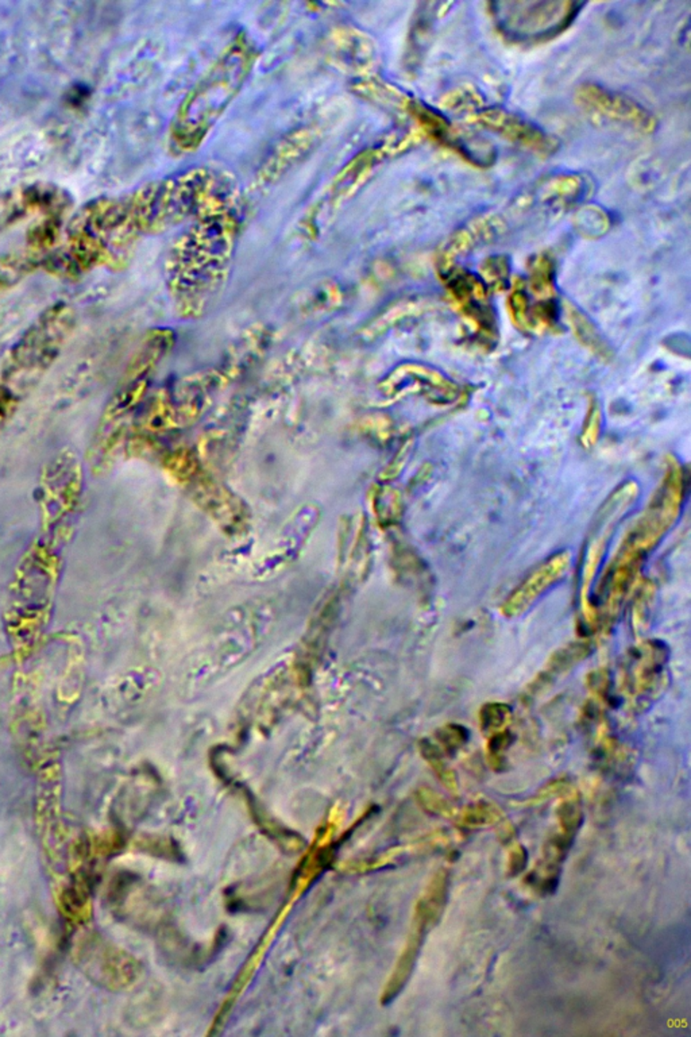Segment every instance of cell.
I'll return each mask as SVG.
<instances>
[{
    "instance_id": "52a82bcc",
    "label": "cell",
    "mask_w": 691,
    "mask_h": 1037,
    "mask_svg": "<svg viewBox=\"0 0 691 1037\" xmlns=\"http://www.w3.org/2000/svg\"><path fill=\"white\" fill-rule=\"evenodd\" d=\"M44 259V254L28 248L0 257V296L13 291L18 284L42 268Z\"/></svg>"
},
{
    "instance_id": "3957f363",
    "label": "cell",
    "mask_w": 691,
    "mask_h": 1037,
    "mask_svg": "<svg viewBox=\"0 0 691 1037\" xmlns=\"http://www.w3.org/2000/svg\"><path fill=\"white\" fill-rule=\"evenodd\" d=\"M71 199L47 183L25 184L0 194V234L31 215H64Z\"/></svg>"
},
{
    "instance_id": "8fae6325",
    "label": "cell",
    "mask_w": 691,
    "mask_h": 1037,
    "mask_svg": "<svg viewBox=\"0 0 691 1037\" xmlns=\"http://www.w3.org/2000/svg\"><path fill=\"white\" fill-rule=\"evenodd\" d=\"M590 653V646L588 643H574L569 647L562 648L559 653L555 654L550 661V666L543 672L542 677L551 678L558 677L561 672H569V669L574 667L578 662L582 661L583 658Z\"/></svg>"
},
{
    "instance_id": "30bf717a",
    "label": "cell",
    "mask_w": 691,
    "mask_h": 1037,
    "mask_svg": "<svg viewBox=\"0 0 691 1037\" xmlns=\"http://www.w3.org/2000/svg\"><path fill=\"white\" fill-rule=\"evenodd\" d=\"M559 830L566 835H577L583 822L582 805H581L580 793L570 790L556 809Z\"/></svg>"
},
{
    "instance_id": "5b68a950",
    "label": "cell",
    "mask_w": 691,
    "mask_h": 1037,
    "mask_svg": "<svg viewBox=\"0 0 691 1037\" xmlns=\"http://www.w3.org/2000/svg\"><path fill=\"white\" fill-rule=\"evenodd\" d=\"M569 567L570 554L566 551L555 554L540 564L516 586L511 596L506 597L501 607L503 615L505 618H516L526 612L539 597L566 575Z\"/></svg>"
},
{
    "instance_id": "277c9868",
    "label": "cell",
    "mask_w": 691,
    "mask_h": 1037,
    "mask_svg": "<svg viewBox=\"0 0 691 1037\" xmlns=\"http://www.w3.org/2000/svg\"><path fill=\"white\" fill-rule=\"evenodd\" d=\"M666 648L659 643H645L634 650L624 670L625 690H628L629 698L634 699V703L648 701L660 690L666 674Z\"/></svg>"
},
{
    "instance_id": "7c38bea8",
    "label": "cell",
    "mask_w": 691,
    "mask_h": 1037,
    "mask_svg": "<svg viewBox=\"0 0 691 1037\" xmlns=\"http://www.w3.org/2000/svg\"><path fill=\"white\" fill-rule=\"evenodd\" d=\"M512 719V709L503 703H489L482 707L479 712V725L482 733L487 735L506 730Z\"/></svg>"
},
{
    "instance_id": "4fadbf2b",
    "label": "cell",
    "mask_w": 691,
    "mask_h": 1037,
    "mask_svg": "<svg viewBox=\"0 0 691 1037\" xmlns=\"http://www.w3.org/2000/svg\"><path fill=\"white\" fill-rule=\"evenodd\" d=\"M417 803L422 806L423 811L427 812L428 814L438 817H454L457 814L455 806L450 803L449 800L443 797L441 793L430 789V787H423L417 790L416 793Z\"/></svg>"
},
{
    "instance_id": "7a4b0ae2",
    "label": "cell",
    "mask_w": 691,
    "mask_h": 1037,
    "mask_svg": "<svg viewBox=\"0 0 691 1037\" xmlns=\"http://www.w3.org/2000/svg\"><path fill=\"white\" fill-rule=\"evenodd\" d=\"M254 49L245 39L237 40L210 74L189 93L178 112L171 138L181 149H194L205 138L248 77Z\"/></svg>"
},
{
    "instance_id": "8992f818",
    "label": "cell",
    "mask_w": 691,
    "mask_h": 1037,
    "mask_svg": "<svg viewBox=\"0 0 691 1037\" xmlns=\"http://www.w3.org/2000/svg\"><path fill=\"white\" fill-rule=\"evenodd\" d=\"M439 921L431 915L430 910L417 900L415 905L414 918H412L411 931H409L408 939H407L406 945H404L403 953L396 963L395 970L385 986L384 993H382L381 1002L384 1005L390 1004L398 994L403 991L414 972L415 966H416L417 958H419L420 950H422L423 943H424L425 936L431 928L438 924Z\"/></svg>"
},
{
    "instance_id": "e0dca14e",
    "label": "cell",
    "mask_w": 691,
    "mask_h": 1037,
    "mask_svg": "<svg viewBox=\"0 0 691 1037\" xmlns=\"http://www.w3.org/2000/svg\"><path fill=\"white\" fill-rule=\"evenodd\" d=\"M529 865V851L523 844L516 843L509 848L508 852V873L509 877H517L520 875Z\"/></svg>"
},
{
    "instance_id": "9c48e42d",
    "label": "cell",
    "mask_w": 691,
    "mask_h": 1037,
    "mask_svg": "<svg viewBox=\"0 0 691 1037\" xmlns=\"http://www.w3.org/2000/svg\"><path fill=\"white\" fill-rule=\"evenodd\" d=\"M501 809L490 801H477L466 806L459 813V822L463 827L481 828L497 824L503 820Z\"/></svg>"
},
{
    "instance_id": "2e32d148",
    "label": "cell",
    "mask_w": 691,
    "mask_h": 1037,
    "mask_svg": "<svg viewBox=\"0 0 691 1037\" xmlns=\"http://www.w3.org/2000/svg\"><path fill=\"white\" fill-rule=\"evenodd\" d=\"M22 400L17 398L14 393L10 392L7 388L0 384V436L6 430L7 425L12 422L15 412L20 409Z\"/></svg>"
},
{
    "instance_id": "5bb4252c",
    "label": "cell",
    "mask_w": 691,
    "mask_h": 1037,
    "mask_svg": "<svg viewBox=\"0 0 691 1037\" xmlns=\"http://www.w3.org/2000/svg\"><path fill=\"white\" fill-rule=\"evenodd\" d=\"M436 739H438L439 746L442 747V751L447 755H455L460 749L466 746L468 741V731L459 725H446L439 728L436 733Z\"/></svg>"
},
{
    "instance_id": "9a60e30c",
    "label": "cell",
    "mask_w": 691,
    "mask_h": 1037,
    "mask_svg": "<svg viewBox=\"0 0 691 1037\" xmlns=\"http://www.w3.org/2000/svg\"><path fill=\"white\" fill-rule=\"evenodd\" d=\"M513 743V736L508 730L493 734L487 741V760L493 770L500 771L505 768L506 750Z\"/></svg>"
},
{
    "instance_id": "6da1fadb",
    "label": "cell",
    "mask_w": 691,
    "mask_h": 1037,
    "mask_svg": "<svg viewBox=\"0 0 691 1037\" xmlns=\"http://www.w3.org/2000/svg\"><path fill=\"white\" fill-rule=\"evenodd\" d=\"M74 329L76 312L68 303L42 311L4 356L0 384L23 401L55 365Z\"/></svg>"
},
{
    "instance_id": "ba28073f",
    "label": "cell",
    "mask_w": 691,
    "mask_h": 1037,
    "mask_svg": "<svg viewBox=\"0 0 691 1037\" xmlns=\"http://www.w3.org/2000/svg\"><path fill=\"white\" fill-rule=\"evenodd\" d=\"M419 747L420 754L430 765L431 770L435 773L436 778L443 785L444 789L451 793L452 795H459V782H458L457 774L447 765L446 760H444L446 754L442 751L441 747L436 746L427 739L420 742Z\"/></svg>"
}]
</instances>
